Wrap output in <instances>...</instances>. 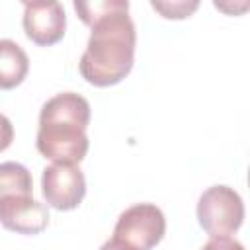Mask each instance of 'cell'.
Here are the masks:
<instances>
[{
	"instance_id": "cell-6",
	"label": "cell",
	"mask_w": 250,
	"mask_h": 250,
	"mask_svg": "<svg viewBox=\"0 0 250 250\" xmlns=\"http://www.w3.org/2000/svg\"><path fill=\"white\" fill-rule=\"evenodd\" d=\"M64 29L66 14L62 4L55 0L23 2V31L29 41L41 47H49L64 37Z\"/></svg>"
},
{
	"instance_id": "cell-4",
	"label": "cell",
	"mask_w": 250,
	"mask_h": 250,
	"mask_svg": "<svg viewBox=\"0 0 250 250\" xmlns=\"http://www.w3.org/2000/svg\"><path fill=\"white\" fill-rule=\"evenodd\" d=\"M166 232V219L154 203H137L127 207L115 223L113 236L139 250H152Z\"/></svg>"
},
{
	"instance_id": "cell-9",
	"label": "cell",
	"mask_w": 250,
	"mask_h": 250,
	"mask_svg": "<svg viewBox=\"0 0 250 250\" xmlns=\"http://www.w3.org/2000/svg\"><path fill=\"white\" fill-rule=\"evenodd\" d=\"M31 172L20 162H0V197L6 195H31Z\"/></svg>"
},
{
	"instance_id": "cell-14",
	"label": "cell",
	"mask_w": 250,
	"mask_h": 250,
	"mask_svg": "<svg viewBox=\"0 0 250 250\" xmlns=\"http://www.w3.org/2000/svg\"><path fill=\"white\" fill-rule=\"evenodd\" d=\"M100 250H139V248L131 246V244H129V242H125V240H119V238L111 236L109 240H105V242L102 244V248H100Z\"/></svg>"
},
{
	"instance_id": "cell-12",
	"label": "cell",
	"mask_w": 250,
	"mask_h": 250,
	"mask_svg": "<svg viewBox=\"0 0 250 250\" xmlns=\"http://www.w3.org/2000/svg\"><path fill=\"white\" fill-rule=\"evenodd\" d=\"M201 250H244L242 242L230 236H213L209 242L201 246Z\"/></svg>"
},
{
	"instance_id": "cell-1",
	"label": "cell",
	"mask_w": 250,
	"mask_h": 250,
	"mask_svg": "<svg viewBox=\"0 0 250 250\" xmlns=\"http://www.w3.org/2000/svg\"><path fill=\"white\" fill-rule=\"evenodd\" d=\"M135 45L137 31L129 10L98 20L78 62L82 78L98 88L119 84L133 68Z\"/></svg>"
},
{
	"instance_id": "cell-10",
	"label": "cell",
	"mask_w": 250,
	"mask_h": 250,
	"mask_svg": "<svg viewBox=\"0 0 250 250\" xmlns=\"http://www.w3.org/2000/svg\"><path fill=\"white\" fill-rule=\"evenodd\" d=\"M74 12L78 14V18L86 23V25H94L98 20L115 14V12H123L129 10V2L127 0H94V2H80L74 0Z\"/></svg>"
},
{
	"instance_id": "cell-13",
	"label": "cell",
	"mask_w": 250,
	"mask_h": 250,
	"mask_svg": "<svg viewBox=\"0 0 250 250\" xmlns=\"http://www.w3.org/2000/svg\"><path fill=\"white\" fill-rule=\"evenodd\" d=\"M14 141V125L12 121L0 113V152L6 150Z\"/></svg>"
},
{
	"instance_id": "cell-7",
	"label": "cell",
	"mask_w": 250,
	"mask_h": 250,
	"mask_svg": "<svg viewBox=\"0 0 250 250\" xmlns=\"http://www.w3.org/2000/svg\"><path fill=\"white\" fill-rule=\"evenodd\" d=\"M0 225L18 234H39L49 225V209L33 195L0 197Z\"/></svg>"
},
{
	"instance_id": "cell-8",
	"label": "cell",
	"mask_w": 250,
	"mask_h": 250,
	"mask_svg": "<svg viewBox=\"0 0 250 250\" xmlns=\"http://www.w3.org/2000/svg\"><path fill=\"white\" fill-rule=\"evenodd\" d=\"M29 72L27 53L12 39H0V90L20 86Z\"/></svg>"
},
{
	"instance_id": "cell-3",
	"label": "cell",
	"mask_w": 250,
	"mask_h": 250,
	"mask_svg": "<svg viewBox=\"0 0 250 250\" xmlns=\"http://www.w3.org/2000/svg\"><path fill=\"white\" fill-rule=\"evenodd\" d=\"M197 221L199 227L213 236H230L242 227L244 221V201L236 189L229 186L207 188L197 201Z\"/></svg>"
},
{
	"instance_id": "cell-2",
	"label": "cell",
	"mask_w": 250,
	"mask_h": 250,
	"mask_svg": "<svg viewBox=\"0 0 250 250\" xmlns=\"http://www.w3.org/2000/svg\"><path fill=\"white\" fill-rule=\"evenodd\" d=\"M90 104L76 92H61L49 98L39 113L35 137L37 150L53 162L78 164L84 160L90 141Z\"/></svg>"
},
{
	"instance_id": "cell-5",
	"label": "cell",
	"mask_w": 250,
	"mask_h": 250,
	"mask_svg": "<svg viewBox=\"0 0 250 250\" xmlns=\"http://www.w3.org/2000/svg\"><path fill=\"white\" fill-rule=\"evenodd\" d=\"M43 197L57 211L76 209L86 195V178L78 164L53 162L41 174Z\"/></svg>"
},
{
	"instance_id": "cell-11",
	"label": "cell",
	"mask_w": 250,
	"mask_h": 250,
	"mask_svg": "<svg viewBox=\"0 0 250 250\" xmlns=\"http://www.w3.org/2000/svg\"><path fill=\"white\" fill-rule=\"evenodd\" d=\"M150 6L166 20H184L189 18L197 8L199 2L197 0H152Z\"/></svg>"
}]
</instances>
